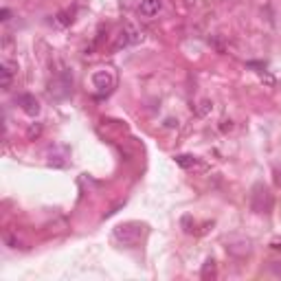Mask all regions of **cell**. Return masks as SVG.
<instances>
[{"mask_svg": "<svg viewBox=\"0 0 281 281\" xmlns=\"http://www.w3.org/2000/svg\"><path fill=\"white\" fill-rule=\"evenodd\" d=\"M145 233V224H139V222H125V224H119L115 229V240L121 241L123 246H134L136 241L143 238Z\"/></svg>", "mask_w": 281, "mask_h": 281, "instance_id": "6da1fadb", "label": "cell"}, {"mask_svg": "<svg viewBox=\"0 0 281 281\" xmlns=\"http://www.w3.org/2000/svg\"><path fill=\"white\" fill-rule=\"evenodd\" d=\"M73 90V73L62 71L57 77H53V81L48 83V95L53 99H66Z\"/></svg>", "mask_w": 281, "mask_h": 281, "instance_id": "7a4b0ae2", "label": "cell"}, {"mask_svg": "<svg viewBox=\"0 0 281 281\" xmlns=\"http://www.w3.org/2000/svg\"><path fill=\"white\" fill-rule=\"evenodd\" d=\"M92 88L97 95H110L117 86V77L112 75V71H95L90 77Z\"/></svg>", "mask_w": 281, "mask_h": 281, "instance_id": "3957f363", "label": "cell"}, {"mask_svg": "<svg viewBox=\"0 0 281 281\" xmlns=\"http://www.w3.org/2000/svg\"><path fill=\"white\" fill-rule=\"evenodd\" d=\"M250 206H253V211H257V213H266V211L273 206V198H270V191L266 185H257L253 187V194H250Z\"/></svg>", "mask_w": 281, "mask_h": 281, "instance_id": "277c9868", "label": "cell"}, {"mask_svg": "<svg viewBox=\"0 0 281 281\" xmlns=\"http://www.w3.org/2000/svg\"><path fill=\"white\" fill-rule=\"evenodd\" d=\"M139 42H143V33H141L136 27H132V24H127V27L121 31V36H119V40H117L115 48H121V46H132V44H139Z\"/></svg>", "mask_w": 281, "mask_h": 281, "instance_id": "5b68a950", "label": "cell"}, {"mask_svg": "<svg viewBox=\"0 0 281 281\" xmlns=\"http://www.w3.org/2000/svg\"><path fill=\"white\" fill-rule=\"evenodd\" d=\"M16 101H18V106L22 108V112H27L29 117H36L38 112H40V103H38V99L33 95H20Z\"/></svg>", "mask_w": 281, "mask_h": 281, "instance_id": "8992f818", "label": "cell"}, {"mask_svg": "<svg viewBox=\"0 0 281 281\" xmlns=\"http://www.w3.org/2000/svg\"><path fill=\"white\" fill-rule=\"evenodd\" d=\"M161 9H162V0H141V4H139V13L143 18L159 16Z\"/></svg>", "mask_w": 281, "mask_h": 281, "instance_id": "52a82bcc", "label": "cell"}, {"mask_svg": "<svg viewBox=\"0 0 281 281\" xmlns=\"http://www.w3.org/2000/svg\"><path fill=\"white\" fill-rule=\"evenodd\" d=\"M16 71H18V66L13 62H9V60H4L2 64H0V77H2V88L7 90L9 86H11V80H13V75H16Z\"/></svg>", "mask_w": 281, "mask_h": 281, "instance_id": "ba28073f", "label": "cell"}, {"mask_svg": "<svg viewBox=\"0 0 281 281\" xmlns=\"http://www.w3.org/2000/svg\"><path fill=\"white\" fill-rule=\"evenodd\" d=\"M176 162H178L180 167H185V169H189V167L198 165V159H196V156H191V154H180V156H176Z\"/></svg>", "mask_w": 281, "mask_h": 281, "instance_id": "9c48e42d", "label": "cell"}, {"mask_svg": "<svg viewBox=\"0 0 281 281\" xmlns=\"http://www.w3.org/2000/svg\"><path fill=\"white\" fill-rule=\"evenodd\" d=\"M71 20H73V18H71V13H68V11H60L55 16V24H57V27H68Z\"/></svg>", "mask_w": 281, "mask_h": 281, "instance_id": "30bf717a", "label": "cell"}, {"mask_svg": "<svg viewBox=\"0 0 281 281\" xmlns=\"http://www.w3.org/2000/svg\"><path fill=\"white\" fill-rule=\"evenodd\" d=\"M213 270H215V261L213 259H209V261H206V264H204V270H202V277H209V275H213Z\"/></svg>", "mask_w": 281, "mask_h": 281, "instance_id": "8fae6325", "label": "cell"}, {"mask_svg": "<svg viewBox=\"0 0 281 281\" xmlns=\"http://www.w3.org/2000/svg\"><path fill=\"white\" fill-rule=\"evenodd\" d=\"M40 132H42V125H40V123L31 125V127H29V139H33V136H40Z\"/></svg>", "mask_w": 281, "mask_h": 281, "instance_id": "7c38bea8", "label": "cell"}, {"mask_svg": "<svg viewBox=\"0 0 281 281\" xmlns=\"http://www.w3.org/2000/svg\"><path fill=\"white\" fill-rule=\"evenodd\" d=\"M206 112H211V101H202L200 108H198V115H200V117H204Z\"/></svg>", "mask_w": 281, "mask_h": 281, "instance_id": "4fadbf2b", "label": "cell"}, {"mask_svg": "<svg viewBox=\"0 0 281 281\" xmlns=\"http://www.w3.org/2000/svg\"><path fill=\"white\" fill-rule=\"evenodd\" d=\"M259 77H261V81H264L266 86H275V77H273V75H268V73H266V71L261 73Z\"/></svg>", "mask_w": 281, "mask_h": 281, "instance_id": "5bb4252c", "label": "cell"}, {"mask_svg": "<svg viewBox=\"0 0 281 281\" xmlns=\"http://www.w3.org/2000/svg\"><path fill=\"white\" fill-rule=\"evenodd\" d=\"M9 16H11V11H9V9H2V11H0V20H2V22H7Z\"/></svg>", "mask_w": 281, "mask_h": 281, "instance_id": "9a60e30c", "label": "cell"}, {"mask_svg": "<svg viewBox=\"0 0 281 281\" xmlns=\"http://www.w3.org/2000/svg\"><path fill=\"white\" fill-rule=\"evenodd\" d=\"M273 248H277V250H279V248H281V244H279V241H275V244H273Z\"/></svg>", "mask_w": 281, "mask_h": 281, "instance_id": "2e32d148", "label": "cell"}]
</instances>
